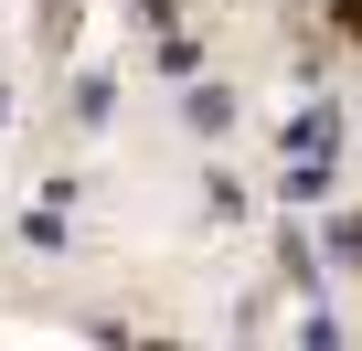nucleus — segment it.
I'll return each mask as SVG.
<instances>
[{"label": "nucleus", "mask_w": 362, "mask_h": 351, "mask_svg": "<svg viewBox=\"0 0 362 351\" xmlns=\"http://www.w3.org/2000/svg\"><path fill=\"white\" fill-rule=\"evenodd\" d=\"M277 149H288V160H341V107L320 96L309 117H288V138H277Z\"/></svg>", "instance_id": "1"}, {"label": "nucleus", "mask_w": 362, "mask_h": 351, "mask_svg": "<svg viewBox=\"0 0 362 351\" xmlns=\"http://www.w3.org/2000/svg\"><path fill=\"white\" fill-rule=\"evenodd\" d=\"M22 245H33V256H64V245H75V224H64V192H43V203L22 213Z\"/></svg>", "instance_id": "2"}, {"label": "nucleus", "mask_w": 362, "mask_h": 351, "mask_svg": "<svg viewBox=\"0 0 362 351\" xmlns=\"http://www.w3.org/2000/svg\"><path fill=\"white\" fill-rule=\"evenodd\" d=\"M149 64H160V75H170V85H192V75H203V32H181V22H170V32H160V54H149Z\"/></svg>", "instance_id": "3"}, {"label": "nucleus", "mask_w": 362, "mask_h": 351, "mask_svg": "<svg viewBox=\"0 0 362 351\" xmlns=\"http://www.w3.org/2000/svg\"><path fill=\"white\" fill-rule=\"evenodd\" d=\"M181 117H192L203 138H224V128H235V85H203V75H192V107H181Z\"/></svg>", "instance_id": "4"}, {"label": "nucleus", "mask_w": 362, "mask_h": 351, "mask_svg": "<svg viewBox=\"0 0 362 351\" xmlns=\"http://www.w3.org/2000/svg\"><path fill=\"white\" fill-rule=\"evenodd\" d=\"M64 96H75V128H107V107H117V85H107V75H75Z\"/></svg>", "instance_id": "5"}, {"label": "nucleus", "mask_w": 362, "mask_h": 351, "mask_svg": "<svg viewBox=\"0 0 362 351\" xmlns=\"http://www.w3.org/2000/svg\"><path fill=\"white\" fill-rule=\"evenodd\" d=\"M320 256H330V266H362V203H351V213H330V234H320Z\"/></svg>", "instance_id": "6"}, {"label": "nucleus", "mask_w": 362, "mask_h": 351, "mask_svg": "<svg viewBox=\"0 0 362 351\" xmlns=\"http://www.w3.org/2000/svg\"><path fill=\"white\" fill-rule=\"evenodd\" d=\"M0 128H11V96H0Z\"/></svg>", "instance_id": "7"}]
</instances>
